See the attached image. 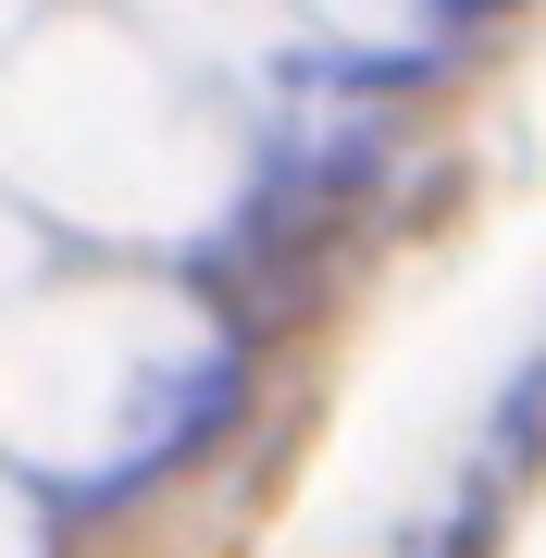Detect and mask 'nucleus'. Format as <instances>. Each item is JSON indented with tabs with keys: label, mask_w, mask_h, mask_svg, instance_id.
Returning a JSON list of instances; mask_svg holds the SVG:
<instances>
[{
	"label": "nucleus",
	"mask_w": 546,
	"mask_h": 558,
	"mask_svg": "<svg viewBox=\"0 0 546 558\" xmlns=\"http://www.w3.org/2000/svg\"><path fill=\"white\" fill-rule=\"evenodd\" d=\"M497 459H546V373H522V398L497 410Z\"/></svg>",
	"instance_id": "f257e3e1"
}]
</instances>
